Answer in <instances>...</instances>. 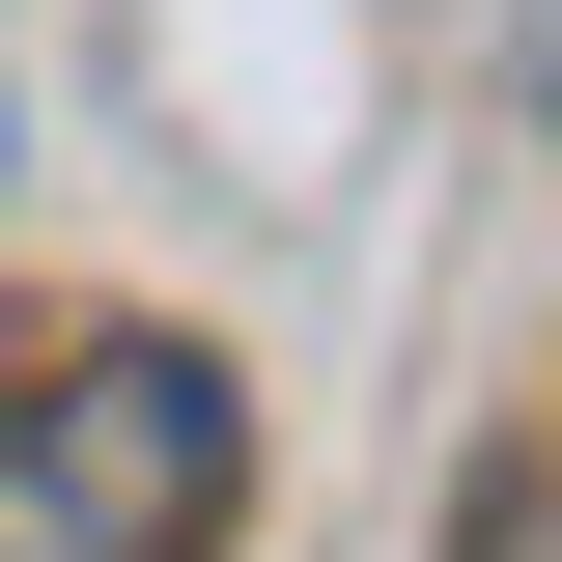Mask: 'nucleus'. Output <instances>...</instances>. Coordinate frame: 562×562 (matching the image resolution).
Here are the masks:
<instances>
[{
    "label": "nucleus",
    "instance_id": "f257e3e1",
    "mask_svg": "<svg viewBox=\"0 0 562 562\" xmlns=\"http://www.w3.org/2000/svg\"><path fill=\"white\" fill-rule=\"evenodd\" d=\"M225 479H254L225 366L198 338H85V366H29V422H0V562H198Z\"/></svg>",
    "mask_w": 562,
    "mask_h": 562
},
{
    "label": "nucleus",
    "instance_id": "f03ea898",
    "mask_svg": "<svg viewBox=\"0 0 562 562\" xmlns=\"http://www.w3.org/2000/svg\"><path fill=\"white\" fill-rule=\"evenodd\" d=\"M506 57H535V85H562V0H506Z\"/></svg>",
    "mask_w": 562,
    "mask_h": 562
}]
</instances>
